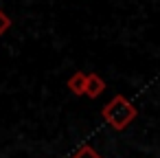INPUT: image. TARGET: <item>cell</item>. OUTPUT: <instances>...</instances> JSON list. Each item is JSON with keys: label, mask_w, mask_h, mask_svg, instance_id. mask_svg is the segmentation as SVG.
<instances>
[{"label": "cell", "mask_w": 160, "mask_h": 158, "mask_svg": "<svg viewBox=\"0 0 160 158\" xmlns=\"http://www.w3.org/2000/svg\"><path fill=\"white\" fill-rule=\"evenodd\" d=\"M103 90H105V81H103V77L97 75V73H90V75H88V84H86V97L97 99Z\"/></svg>", "instance_id": "cell-2"}, {"label": "cell", "mask_w": 160, "mask_h": 158, "mask_svg": "<svg viewBox=\"0 0 160 158\" xmlns=\"http://www.w3.org/2000/svg\"><path fill=\"white\" fill-rule=\"evenodd\" d=\"M86 84H88V75H86V73H81V70H77L75 75H70V77H68V88H70L77 97L86 94Z\"/></svg>", "instance_id": "cell-3"}, {"label": "cell", "mask_w": 160, "mask_h": 158, "mask_svg": "<svg viewBox=\"0 0 160 158\" xmlns=\"http://www.w3.org/2000/svg\"><path fill=\"white\" fill-rule=\"evenodd\" d=\"M70 158H101V154H99L94 147H90V145H81Z\"/></svg>", "instance_id": "cell-4"}, {"label": "cell", "mask_w": 160, "mask_h": 158, "mask_svg": "<svg viewBox=\"0 0 160 158\" xmlns=\"http://www.w3.org/2000/svg\"><path fill=\"white\" fill-rule=\"evenodd\" d=\"M101 114H103V119L108 121V125H110L112 130L123 132V130L138 116V110H136V105H134L127 97L116 94V97H112L110 103L101 110Z\"/></svg>", "instance_id": "cell-1"}, {"label": "cell", "mask_w": 160, "mask_h": 158, "mask_svg": "<svg viewBox=\"0 0 160 158\" xmlns=\"http://www.w3.org/2000/svg\"><path fill=\"white\" fill-rule=\"evenodd\" d=\"M11 27V18L2 11V9H0V35H5V31Z\"/></svg>", "instance_id": "cell-5"}]
</instances>
